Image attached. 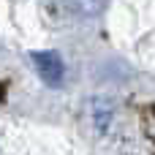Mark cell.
Returning <instances> with one entry per match:
<instances>
[{"label": "cell", "instance_id": "1", "mask_svg": "<svg viewBox=\"0 0 155 155\" xmlns=\"http://www.w3.org/2000/svg\"><path fill=\"white\" fill-rule=\"evenodd\" d=\"M33 63H35V68H38V74L44 76L46 84H52V87L63 84L65 65H63V57L57 52H33Z\"/></svg>", "mask_w": 155, "mask_h": 155}, {"label": "cell", "instance_id": "2", "mask_svg": "<svg viewBox=\"0 0 155 155\" xmlns=\"http://www.w3.org/2000/svg\"><path fill=\"white\" fill-rule=\"evenodd\" d=\"M90 109H93L95 125H98V128H104V125L109 123V117H112V106H109L104 98H98V101H93V104H90Z\"/></svg>", "mask_w": 155, "mask_h": 155}]
</instances>
